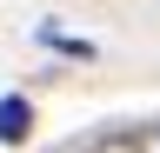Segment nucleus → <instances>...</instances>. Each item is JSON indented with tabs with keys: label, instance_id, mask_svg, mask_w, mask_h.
I'll use <instances>...</instances> for the list:
<instances>
[{
	"label": "nucleus",
	"instance_id": "nucleus-1",
	"mask_svg": "<svg viewBox=\"0 0 160 153\" xmlns=\"http://www.w3.org/2000/svg\"><path fill=\"white\" fill-rule=\"evenodd\" d=\"M80 153H160V120H147V127H113V133H100V140H87Z\"/></svg>",
	"mask_w": 160,
	"mask_h": 153
},
{
	"label": "nucleus",
	"instance_id": "nucleus-2",
	"mask_svg": "<svg viewBox=\"0 0 160 153\" xmlns=\"http://www.w3.org/2000/svg\"><path fill=\"white\" fill-rule=\"evenodd\" d=\"M27 133H33V107L20 100V93H7V100H0V140H7V146H20Z\"/></svg>",
	"mask_w": 160,
	"mask_h": 153
}]
</instances>
